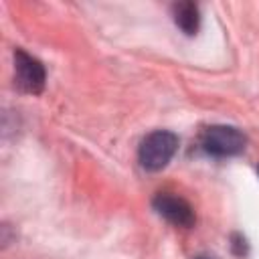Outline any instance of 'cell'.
Returning a JSON list of instances; mask_svg holds the SVG:
<instances>
[{
	"label": "cell",
	"instance_id": "ba28073f",
	"mask_svg": "<svg viewBox=\"0 0 259 259\" xmlns=\"http://www.w3.org/2000/svg\"><path fill=\"white\" fill-rule=\"evenodd\" d=\"M257 170H259V168H257Z\"/></svg>",
	"mask_w": 259,
	"mask_h": 259
},
{
	"label": "cell",
	"instance_id": "6da1fadb",
	"mask_svg": "<svg viewBox=\"0 0 259 259\" xmlns=\"http://www.w3.org/2000/svg\"><path fill=\"white\" fill-rule=\"evenodd\" d=\"M178 150V136L168 130H156L148 134L138 150L140 164L146 170H162Z\"/></svg>",
	"mask_w": 259,
	"mask_h": 259
},
{
	"label": "cell",
	"instance_id": "8992f818",
	"mask_svg": "<svg viewBox=\"0 0 259 259\" xmlns=\"http://www.w3.org/2000/svg\"><path fill=\"white\" fill-rule=\"evenodd\" d=\"M231 247H233V251L239 255V257H243L245 253H247V241H245V237H241V235H233L231 237Z\"/></svg>",
	"mask_w": 259,
	"mask_h": 259
},
{
	"label": "cell",
	"instance_id": "3957f363",
	"mask_svg": "<svg viewBox=\"0 0 259 259\" xmlns=\"http://www.w3.org/2000/svg\"><path fill=\"white\" fill-rule=\"evenodd\" d=\"M14 81L20 91L38 95L45 89V81H47L42 63L34 59L32 55H28L26 51L16 49L14 51Z\"/></svg>",
	"mask_w": 259,
	"mask_h": 259
},
{
	"label": "cell",
	"instance_id": "277c9868",
	"mask_svg": "<svg viewBox=\"0 0 259 259\" xmlns=\"http://www.w3.org/2000/svg\"><path fill=\"white\" fill-rule=\"evenodd\" d=\"M152 206L168 223H172L176 227H182V229H190L196 221L192 206L182 196H176L172 192H158L152 200Z\"/></svg>",
	"mask_w": 259,
	"mask_h": 259
},
{
	"label": "cell",
	"instance_id": "7a4b0ae2",
	"mask_svg": "<svg viewBox=\"0 0 259 259\" xmlns=\"http://www.w3.org/2000/svg\"><path fill=\"white\" fill-rule=\"evenodd\" d=\"M245 136L233 125H210L200 136V146L206 154L217 158L237 156L245 150Z\"/></svg>",
	"mask_w": 259,
	"mask_h": 259
},
{
	"label": "cell",
	"instance_id": "52a82bcc",
	"mask_svg": "<svg viewBox=\"0 0 259 259\" xmlns=\"http://www.w3.org/2000/svg\"><path fill=\"white\" fill-rule=\"evenodd\" d=\"M194 259H212V257H206V255H198V257H194Z\"/></svg>",
	"mask_w": 259,
	"mask_h": 259
},
{
	"label": "cell",
	"instance_id": "5b68a950",
	"mask_svg": "<svg viewBox=\"0 0 259 259\" xmlns=\"http://www.w3.org/2000/svg\"><path fill=\"white\" fill-rule=\"evenodd\" d=\"M172 20L174 24L188 36L196 34L200 26V12L194 2H176L172 4Z\"/></svg>",
	"mask_w": 259,
	"mask_h": 259
}]
</instances>
